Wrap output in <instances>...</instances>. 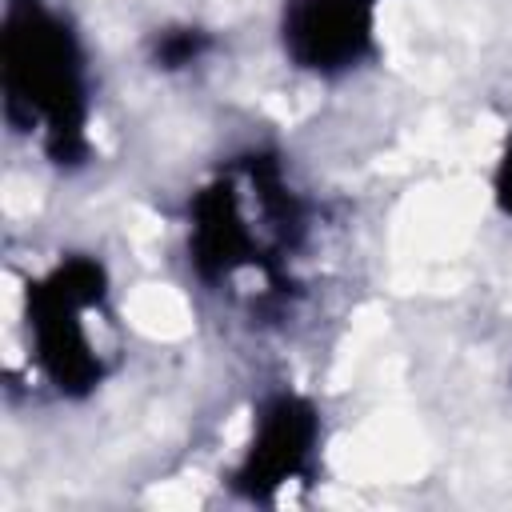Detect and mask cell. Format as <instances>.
<instances>
[{
	"mask_svg": "<svg viewBox=\"0 0 512 512\" xmlns=\"http://www.w3.org/2000/svg\"><path fill=\"white\" fill-rule=\"evenodd\" d=\"M92 56L56 0H4L0 8V100L12 136L28 140L56 172L92 160Z\"/></svg>",
	"mask_w": 512,
	"mask_h": 512,
	"instance_id": "7a4b0ae2",
	"label": "cell"
},
{
	"mask_svg": "<svg viewBox=\"0 0 512 512\" xmlns=\"http://www.w3.org/2000/svg\"><path fill=\"white\" fill-rule=\"evenodd\" d=\"M384 0H280L276 48L284 68L316 84H344L384 52Z\"/></svg>",
	"mask_w": 512,
	"mask_h": 512,
	"instance_id": "277c9868",
	"label": "cell"
},
{
	"mask_svg": "<svg viewBox=\"0 0 512 512\" xmlns=\"http://www.w3.org/2000/svg\"><path fill=\"white\" fill-rule=\"evenodd\" d=\"M216 48V36L200 24H164L148 36V64L164 76L200 68Z\"/></svg>",
	"mask_w": 512,
	"mask_h": 512,
	"instance_id": "8992f818",
	"label": "cell"
},
{
	"mask_svg": "<svg viewBox=\"0 0 512 512\" xmlns=\"http://www.w3.org/2000/svg\"><path fill=\"white\" fill-rule=\"evenodd\" d=\"M312 244L316 204L272 148L224 156L184 200L192 280L252 320L292 308Z\"/></svg>",
	"mask_w": 512,
	"mask_h": 512,
	"instance_id": "6da1fadb",
	"label": "cell"
},
{
	"mask_svg": "<svg viewBox=\"0 0 512 512\" xmlns=\"http://www.w3.org/2000/svg\"><path fill=\"white\" fill-rule=\"evenodd\" d=\"M488 188H492V204L504 220H512V132L504 136L496 160H492V172H488Z\"/></svg>",
	"mask_w": 512,
	"mask_h": 512,
	"instance_id": "52a82bcc",
	"label": "cell"
},
{
	"mask_svg": "<svg viewBox=\"0 0 512 512\" xmlns=\"http://www.w3.org/2000/svg\"><path fill=\"white\" fill-rule=\"evenodd\" d=\"M324 420L304 392H272L256 404L248 440L228 468V488L252 504H280L320 472Z\"/></svg>",
	"mask_w": 512,
	"mask_h": 512,
	"instance_id": "5b68a950",
	"label": "cell"
},
{
	"mask_svg": "<svg viewBox=\"0 0 512 512\" xmlns=\"http://www.w3.org/2000/svg\"><path fill=\"white\" fill-rule=\"evenodd\" d=\"M508 388H512V372H508Z\"/></svg>",
	"mask_w": 512,
	"mask_h": 512,
	"instance_id": "ba28073f",
	"label": "cell"
},
{
	"mask_svg": "<svg viewBox=\"0 0 512 512\" xmlns=\"http://www.w3.org/2000/svg\"><path fill=\"white\" fill-rule=\"evenodd\" d=\"M24 352L40 388L60 400H84L116 376L124 328L100 256L64 252L28 280Z\"/></svg>",
	"mask_w": 512,
	"mask_h": 512,
	"instance_id": "3957f363",
	"label": "cell"
}]
</instances>
